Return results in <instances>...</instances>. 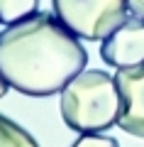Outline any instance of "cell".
<instances>
[{
  "instance_id": "obj_1",
  "label": "cell",
  "mask_w": 144,
  "mask_h": 147,
  "mask_svg": "<svg viewBox=\"0 0 144 147\" xmlns=\"http://www.w3.org/2000/svg\"><path fill=\"white\" fill-rule=\"evenodd\" d=\"M88 64L78 37L54 12H39L0 32V76L22 96L61 93Z\"/></svg>"
},
{
  "instance_id": "obj_2",
  "label": "cell",
  "mask_w": 144,
  "mask_h": 147,
  "mask_svg": "<svg viewBox=\"0 0 144 147\" xmlns=\"http://www.w3.org/2000/svg\"><path fill=\"white\" fill-rule=\"evenodd\" d=\"M61 118L71 130L103 132L117 125L120 91L115 76L100 69H83L61 91Z\"/></svg>"
},
{
  "instance_id": "obj_3",
  "label": "cell",
  "mask_w": 144,
  "mask_h": 147,
  "mask_svg": "<svg viewBox=\"0 0 144 147\" xmlns=\"http://www.w3.org/2000/svg\"><path fill=\"white\" fill-rule=\"evenodd\" d=\"M54 15L78 37L103 42L127 20V0H52Z\"/></svg>"
},
{
  "instance_id": "obj_4",
  "label": "cell",
  "mask_w": 144,
  "mask_h": 147,
  "mask_svg": "<svg viewBox=\"0 0 144 147\" xmlns=\"http://www.w3.org/2000/svg\"><path fill=\"white\" fill-rule=\"evenodd\" d=\"M120 91V130L134 137H144V64L115 71Z\"/></svg>"
},
{
  "instance_id": "obj_5",
  "label": "cell",
  "mask_w": 144,
  "mask_h": 147,
  "mask_svg": "<svg viewBox=\"0 0 144 147\" xmlns=\"http://www.w3.org/2000/svg\"><path fill=\"white\" fill-rule=\"evenodd\" d=\"M100 57L115 69L144 64V20L127 17L117 30H113L103 39Z\"/></svg>"
},
{
  "instance_id": "obj_6",
  "label": "cell",
  "mask_w": 144,
  "mask_h": 147,
  "mask_svg": "<svg viewBox=\"0 0 144 147\" xmlns=\"http://www.w3.org/2000/svg\"><path fill=\"white\" fill-rule=\"evenodd\" d=\"M0 147H39V142L22 125L0 113Z\"/></svg>"
},
{
  "instance_id": "obj_7",
  "label": "cell",
  "mask_w": 144,
  "mask_h": 147,
  "mask_svg": "<svg viewBox=\"0 0 144 147\" xmlns=\"http://www.w3.org/2000/svg\"><path fill=\"white\" fill-rule=\"evenodd\" d=\"M39 10V0H0V22L12 25Z\"/></svg>"
},
{
  "instance_id": "obj_8",
  "label": "cell",
  "mask_w": 144,
  "mask_h": 147,
  "mask_svg": "<svg viewBox=\"0 0 144 147\" xmlns=\"http://www.w3.org/2000/svg\"><path fill=\"white\" fill-rule=\"evenodd\" d=\"M71 147H120V142L103 132H83Z\"/></svg>"
},
{
  "instance_id": "obj_9",
  "label": "cell",
  "mask_w": 144,
  "mask_h": 147,
  "mask_svg": "<svg viewBox=\"0 0 144 147\" xmlns=\"http://www.w3.org/2000/svg\"><path fill=\"white\" fill-rule=\"evenodd\" d=\"M127 10L132 12V17L144 20V0H127Z\"/></svg>"
},
{
  "instance_id": "obj_10",
  "label": "cell",
  "mask_w": 144,
  "mask_h": 147,
  "mask_svg": "<svg viewBox=\"0 0 144 147\" xmlns=\"http://www.w3.org/2000/svg\"><path fill=\"white\" fill-rule=\"evenodd\" d=\"M7 88H10V86H7V84H5V79L0 76V98H3V96L7 93Z\"/></svg>"
}]
</instances>
